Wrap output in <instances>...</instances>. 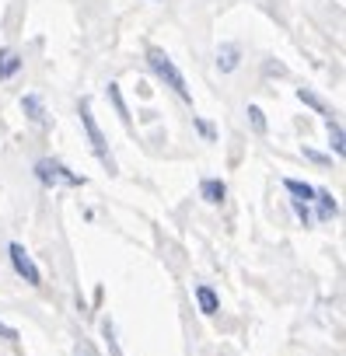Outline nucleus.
I'll use <instances>...</instances> for the list:
<instances>
[{
  "instance_id": "nucleus-18",
  "label": "nucleus",
  "mask_w": 346,
  "mask_h": 356,
  "mask_svg": "<svg viewBox=\"0 0 346 356\" xmlns=\"http://www.w3.org/2000/svg\"><path fill=\"white\" fill-rule=\"evenodd\" d=\"M294 213H297V217L304 220V227L311 224V213H308V207H304V203H297V200H294Z\"/></svg>"
},
{
  "instance_id": "nucleus-13",
  "label": "nucleus",
  "mask_w": 346,
  "mask_h": 356,
  "mask_svg": "<svg viewBox=\"0 0 346 356\" xmlns=\"http://www.w3.org/2000/svg\"><path fill=\"white\" fill-rule=\"evenodd\" d=\"M325 126H329V140H332V150H336V154H343V150H346V143H343V126H339V122H332V119H329Z\"/></svg>"
},
{
  "instance_id": "nucleus-1",
  "label": "nucleus",
  "mask_w": 346,
  "mask_h": 356,
  "mask_svg": "<svg viewBox=\"0 0 346 356\" xmlns=\"http://www.w3.org/2000/svg\"><path fill=\"white\" fill-rule=\"evenodd\" d=\"M147 63H150V70L175 91L182 102H193V95H189V88H186V77L179 74V67L171 63V56L164 53V49H147Z\"/></svg>"
},
{
  "instance_id": "nucleus-6",
  "label": "nucleus",
  "mask_w": 346,
  "mask_h": 356,
  "mask_svg": "<svg viewBox=\"0 0 346 356\" xmlns=\"http://www.w3.org/2000/svg\"><path fill=\"white\" fill-rule=\"evenodd\" d=\"M22 70V56L15 49H0V81H11Z\"/></svg>"
},
{
  "instance_id": "nucleus-4",
  "label": "nucleus",
  "mask_w": 346,
  "mask_h": 356,
  "mask_svg": "<svg viewBox=\"0 0 346 356\" xmlns=\"http://www.w3.org/2000/svg\"><path fill=\"white\" fill-rule=\"evenodd\" d=\"M8 252H11V266H15V273H18L29 286H39V283H42V273H39V266L32 262V255L25 252V245H18V241H15Z\"/></svg>"
},
{
  "instance_id": "nucleus-19",
  "label": "nucleus",
  "mask_w": 346,
  "mask_h": 356,
  "mask_svg": "<svg viewBox=\"0 0 346 356\" xmlns=\"http://www.w3.org/2000/svg\"><path fill=\"white\" fill-rule=\"evenodd\" d=\"M196 126H200V133H203L207 140H214V126H210L207 119H196Z\"/></svg>"
},
{
  "instance_id": "nucleus-10",
  "label": "nucleus",
  "mask_w": 346,
  "mask_h": 356,
  "mask_svg": "<svg viewBox=\"0 0 346 356\" xmlns=\"http://www.w3.org/2000/svg\"><path fill=\"white\" fill-rule=\"evenodd\" d=\"M315 200H318V217L322 220H329V217H336V200H332V193H325V189H315Z\"/></svg>"
},
{
  "instance_id": "nucleus-15",
  "label": "nucleus",
  "mask_w": 346,
  "mask_h": 356,
  "mask_svg": "<svg viewBox=\"0 0 346 356\" xmlns=\"http://www.w3.org/2000/svg\"><path fill=\"white\" fill-rule=\"evenodd\" d=\"M297 98H301L304 105H311L315 112H329V108H325V102H322V98H318L315 91H308V88H301V91H297Z\"/></svg>"
},
{
  "instance_id": "nucleus-9",
  "label": "nucleus",
  "mask_w": 346,
  "mask_h": 356,
  "mask_svg": "<svg viewBox=\"0 0 346 356\" xmlns=\"http://www.w3.org/2000/svg\"><path fill=\"white\" fill-rule=\"evenodd\" d=\"M196 300H200L203 314H217V307H221V300H217V293L210 286H196Z\"/></svg>"
},
{
  "instance_id": "nucleus-16",
  "label": "nucleus",
  "mask_w": 346,
  "mask_h": 356,
  "mask_svg": "<svg viewBox=\"0 0 346 356\" xmlns=\"http://www.w3.org/2000/svg\"><path fill=\"white\" fill-rule=\"evenodd\" d=\"M249 122H252V129H255V133H266V115H262V108H259V105H249Z\"/></svg>"
},
{
  "instance_id": "nucleus-12",
  "label": "nucleus",
  "mask_w": 346,
  "mask_h": 356,
  "mask_svg": "<svg viewBox=\"0 0 346 356\" xmlns=\"http://www.w3.org/2000/svg\"><path fill=\"white\" fill-rule=\"evenodd\" d=\"M283 186H287V193H290V196H297V203H301V200H304V203H308V200H315V189H311L308 182H297V178H287Z\"/></svg>"
},
{
  "instance_id": "nucleus-20",
  "label": "nucleus",
  "mask_w": 346,
  "mask_h": 356,
  "mask_svg": "<svg viewBox=\"0 0 346 356\" xmlns=\"http://www.w3.org/2000/svg\"><path fill=\"white\" fill-rule=\"evenodd\" d=\"M304 157H308V161H315V164H329V157H325V154H318V150H304Z\"/></svg>"
},
{
  "instance_id": "nucleus-14",
  "label": "nucleus",
  "mask_w": 346,
  "mask_h": 356,
  "mask_svg": "<svg viewBox=\"0 0 346 356\" xmlns=\"http://www.w3.org/2000/svg\"><path fill=\"white\" fill-rule=\"evenodd\" d=\"M102 332H105V342H109V349H112V356H123V349H119V339H116V325L105 318L102 321Z\"/></svg>"
},
{
  "instance_id": "nucleus-7",
  "label": "nucleus",
  "mask_w": 346,
  "mask_h": 356,
  "mask_svg": "<svg viewBox=\"0 0 346 356\" xmlns=\"http://www.w3.org/2000/svg\"><path fill=\"white\" fill-rule=\"evenodd\" d=\"M109 102H112V108H116V115L123 119V126L129 129V126H133V119H129V108H126V102H123V91H119V84H116V81L109 84Z\"/></svg>"
},
{
  "instance_id": "nucleus-5",
  "label": "nucleus",
  "mask_w": 346,
  "mask_h": 356,
  "mask_svg": "<svg viewBox=\"0 0 346 356\" xmlns=\"http://www.w3.org/2000/svg\"><path fill=\"white\" fill-rule=\"evenodd\" d=\"M238 63H242V49L235 42H224L217 49V70L221 74H231V70H238Z\"/></svg>"
},
{
  "instance_id": "nucleus-17",
  "label": "nucleus",
  "mask_w": 346,
  "mask_h": 356,
  "mask_svg": "<svg viewBox=\"0 0 346 356\" xmlns=\"http://www.w3.org/2000/svg\"><path fill=\"white\" fill-rule=\"evenodd\" d=\"M0 339H8V342H18V328H11V325H4V321H0Z\"/></svg>"
},
{
  "instance_id": "nucleus-11",
  "label": "nucleus",
  "mask_w": 346,
  "mask_h": 356,
  "mask_svg": "<svg viewBox=\"0 0 346 356\" xmlns=\"http://www.w3.org/2000/svg\"><path fill=\"white\" fill-rule=\"evenodd\" d=\"M22 108H25V115H29L32 122H42V119H46V108H42V102H39L36 95H25V98H22Z\"/></svg>"
},
{
  "instance_id": "nucleus-3",
  "label": "nucleus",
  "mask_w": 346,
  "mask_h": 356,
  "mask_svg": "<svg viewBox=\"0 0 346 356\" xmlns=\"http://www.w3.org/2000/svg\"><path fill=\"white\" fill-rule=\"evenodd\" d=\"M36 178H39L42 186H84L81 175H74L67 164H60V161H53V157L36 161Z\"/></svg>"
},
{
  "instance_id": "nucleus-8",
  "label": "nucleus",
  "mask_w": 346,
  "mask_h": 356,
  "mask_svg": "<svg viewBox=\"0 0 346 356\" xmlns=\"http://www.w3.org/2000/svg\"><path fill=\"white\" fill-rule=\"evenodd\" d=\"M200 193H203V200H207V203H214V207H217V203H224L228 186H224V182H217V178H207V182L200 186Z\"/></svg>"
},
{
  "instance_id": "nucleus-2",
  "label": "nucleus",
  "mask_w": 346,
  "mask_h": 356,
  "mask_svg": "<svg viewBox=\"0 0 346 356\" xmlns=\"http://www.w3.org/2000/svg\"><path fill=\"white\" fill-rule=\"evenodd\" d=\"M81 126H84V133H88V143H91V150L98 154V161L109 168V171H116V164H112V154H109V147H105V136H102V129H98V122H95V115H91V98H81Z\"/></svg>"
}]
</instances>
